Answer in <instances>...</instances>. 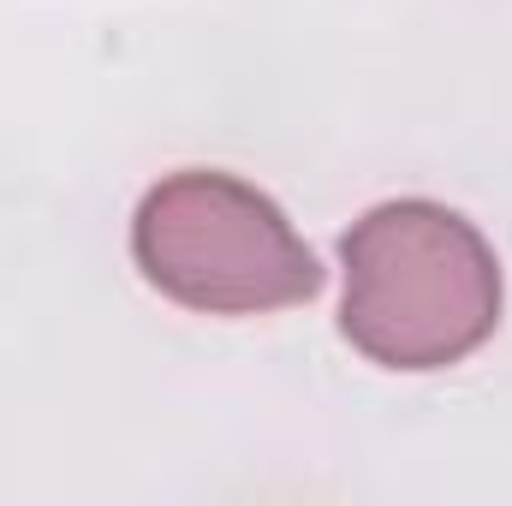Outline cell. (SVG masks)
I'll return each instance as SVG.
<instances>
[{
    "label": "cell",
    "instance_id": "6da1fadb",
    "mask_svg": "<svg viewBox=\"0 0 512 506\" xmlns=\"http://www.w3.org/2000/svg\"><path fill=\"white\" fill-rule=\"evenodd\" d=\"M340 268V334L382 370H453L501 328V256L447 203H376L340 239Z\"/></svg>",
    "mask_w": 512,
    "mask_h": 506
},
{
    "label": "cell",
    "instance_id": "7a4b0ae2",
    "mask_svg": "<svg viewBox=\"0 0 512 506\" xmlns=\"http://www.w3.org/2000/svg\"><path fill=\"white\" fill-rule=\"evenodd\" d=\"M131 262L161 298L203 316L298 310L328 280L286 209L215 167H185L143 191L131 215Z\"/></svg>",
    "mask_w": 512,
    "mask_h": 506
}]
</instances>
